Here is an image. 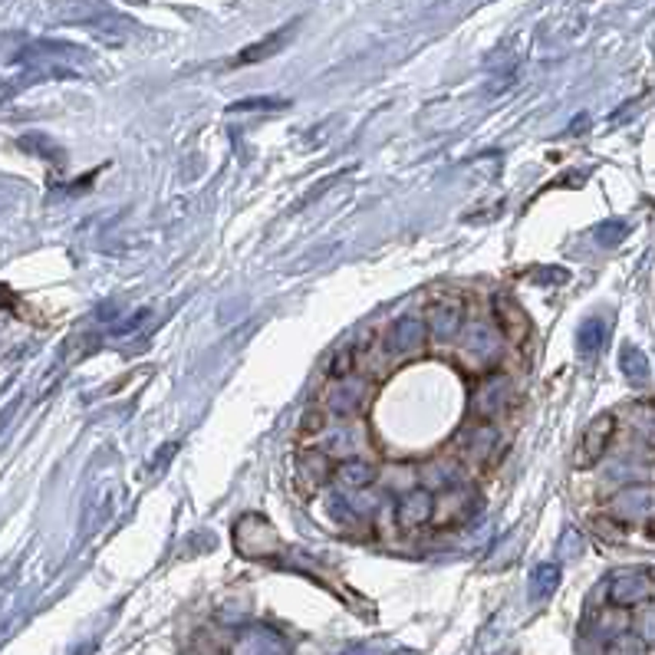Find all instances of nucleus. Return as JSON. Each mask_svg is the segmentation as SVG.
Segmentation results:
<instances>
[{"label": "nucleus", "mask_w": 655, "mask_h": 655, "mask_svg": "<svg viewBox=\"0 0 655 655\" xmlns=\"http://www.w3.org/2000/svg\"><path fill=\"white\" fill-rule=\"evenodd\" d=\"M579 349L583 353H593V349H600L603 339H606V326H603V320H587L583 323V330H579Z\"/></svg>", "instance_id": "2eb2a0df"}, {"label": "nucleus", "mask_w": 655, "mask_h": 655, "mask_svg": "<svg viewBox=\"0 0 655 655\" xmlns=\"http://www.w3.org/2000/svg\"><path fill=\"white\" fill-rule=\"evenodd\" d=\"M277 44H280V34H277V36H270V40H267V44H260V46H251V50H244V56H241V63H251V60H257V56H267Z\"/></svg>", "instance_id": "aec40b11"}, {"label": "nucleus", "mask_w": 655, "mask_h": 655, "mask_svg": "<svg viewBox=\"0 0 655 655\" xmlns=\"http://www.w3.org/2000/svg\"><path fill=\"white\" fill-rule=\"evenodd\" d=\"M323 428H326V415H323L320 409H310L307 415H303L300 432L307 435V438H313V435H323Z\"/></svg>", "instance_id": "6ab92c4d"}, {"label": "nucleus", "mask_w": 655, "mask_h": 655, "mask_svg": "<svg viewBox=\"0 0 655 655\" xmlns=\"http://www.w3.org/2000/svg\"><path fill=\"white\" fill-rule=\"evenodd\" d=\"M655 593V579L643 570H629V573H616L610 583V603L612 606H639Z\"/></svg>", "instance_id": "39448f33"}, {"label": "nucleus", "mask_w": 655, "mask_h": 655, "mask_svg": "<svg viewBox=\"0 0 655 655\" xmlns=\"http://www.w3.org/2000/svg\"><path fill=\"white\" fill-rule=\"evenodd\" d=\"M645 635H649V639H655V612H649V616H645Z\"/></svg>", "instance_id": "412c9836"}, {"label": "nucleus", "mask_w": 655, "mask_h": 655, "mask_svg": "<svg viewBox=\"0 0 655 655\" xmlns=\"http://www.w3.org/2000/svg\"><path fill=\"white\" fill-rule=\"evenodd\" d=\"M610 514L622 521H652L655 517V491L652 488H626L606 504Z\"/></svg>", "instance_id": "6e6552de"}, {"label": "nucleus", "mask_w": 655, "mask_h": 655, "mask_svg": "<svg viewBox=\"0 0 655 655\" xmlns=\"http://www.w3.org/2000/svg\"><path fill=\"white\" fill-rule=\"evenodd\" d=\"M622 369H626V372H629L633 379H645V376H649V363H645V355L639 353V349H633V346H629V349L622 353Z\"/></svg>", "instance_id": "f3484780"}, {"label": "nucleus", "mask_w": 655, "mask_h": 655, "mask_svg": "<svg viewBox=\"0 0 655 655\" xmlns=\"http://www.w3.org/2000/svg\"><path fill=\"white\" fill-rule=\"evenodd\" d=\"M554 587H556V567H550V563L537 567V573H533V583H531V596H533V600H544L547 593H554Z\"/></svg>", "instance_id": "dca6fc26"}, {"label": "nucleus", "mask_w": 655, "mask_h": 655, "mask_svg": "<svg viewBox=\"0 0 655 655\" xmlns=\"http://www.w3.org/2000/svg\"><path fill=\"white\" fill-rule=\"evenodd\" d=\"M511 402H514V389H511V382H507V376L488 372V376H481L478 386H475L471 409L478 415V422H494Z\"/></svg>", "instance_id": "f03ea898"}, {"label": "nucleus", "mask_w": 655, "mask_h": 655, "mask_svg": "<svg viewBox=\"0 0 655 655\" xmlns=\"http://www.w3.org/2000/svg\"><path fill=\"white\" fill-rule=\"evenodd\" d=\"M366 405V389L359 379H336L326 389V409L333 415H355V411Z\"/></svg>", "instance_id": "9d476101"}, {"label": "nucleus", "mask_w": 655, "mask_h": 655, "mask_svg": "<svg viewBox=\"0 0 655 655\" xmlns=\"http://www.w3.org/2000/svg\"><path fill=\"white\" fill-rule=\"evenodd\" d=\"M293 475H297V484H300L303 491H320L323 484L336 475V465L326 451L310 448V451H300V455H297V461H293Z\"/></svg>", "instance_id": "423d86ee"}, {"label": "nucleus", "mask_w": 655, "mask_h": 655, "mask_svg": "<svg viewBox=\"0 0 655 655\" xmlns=\"http://www.w3.org/2000/svg\"><path fill=\"white\" fill-rule=\"evenodd\" d=\"M425 320L419 316H402L389 326V339H386V349H395V353H415V349H422L425 343Z\"/></svg>", "instance_id": "9b49d317"}, {"label": "nucleus", "mask_w": 655, "mask_h": 655, "mask_svg": "<svg viewBox=\"0 0 655 655\" xmlns=\"http://www.w3.org/2000/svg\"><path fill=\"white\" fill-rule=\"evenodd\" d=\"M465 316H467V303L458 293H442V297H435L425 307L422 320L435 339H455L465 330Z\"/></svg>", "instance_id": "f257e3e1"}, {"label": "nucleus", "mask_w": 655, "mask_h": 655, "mask_svg": "<svg viewBox=\"0 0 655 655\" xmlns=\"http://www.w3.org/2000/svg\"><path fill=\"white\" fill-rule=\"evenodd\" d=\"M471 484L465 481H451L448 488L435 498V521L432 527H455V523L467 521V514H471Z\"/></svg>", "instance_id": "20e7f679"}, {"label": "nucleus", "mask_w": 655, "mask_h": 655, "mask_svg": "<svg viewBox=\"0 0 655 655\" xmlns=\"http://www.w3.org/2000/svg\"><path fill=\"white\" fill-rule=\"evenodd\" d=\"M399 527L402 531H419L435 521V494L428 488H415L399 500Z\"/></svg>", "instance_id": "1a4fd4ad"}, {"label": "nucleus", "mask_w": 655, "mask_h": 655, "mask_svg": "<svg viewBox=\"0 0 655 655\" xmlns=\"http://www.w3.org/2000/svg\"><path fill=\"white\" fill-rule=\"evenodd\" d=\"M612 435H616V419H612V415H600V419H593V422H589V428L583 432V438H579L577 467L596 465V461L603 458V451L610 448Z\"/></svg>", "instance_id": "0eeeda50"}, {"label": "nucleus", "mask_w": 655, "mask_h": 655, "mask_svg": "<svg viewBox=\"0 0 655 655\" xmlns=\"http://www.w3.org/2000/svg\"><path fill=\"white\" fill-rule=\"evenodd\" d=\"M494 320H498V330L511 343H521L527 330H531V320H527V313L511 300V297H494Z\"/></svg>", "instance_id": "f8f14e48"}, {"label": "nucleus", "mask_w": 655, "mask_h": 655, "mask_svg": "<svg viewBox=\"0 0 655 655\" xmlns=\"http://www.w3.org/2000/svg\"><path fill=\"white\" fill-rule=\"evenodd\" d=\"M336 475L346 481V484H353V488H363L369 481L376 478V471L366 465V461H359V458H346L343 465L336 467Z\"/></svg>", "instance_id": "4468645a"}, {"label": "nucleus", "mask_w": 655, "mask_h": 655, "mask_svg": "<svg viewBox=\"0 0 655 655\" xmlns=\"http://www.w3.org/2000/svg\"><path fill=\"white\" fill-rule=\"evenodd\" d=\"M606 655H643V643L635 635H616L606 649Z\"/></svg>", "instance_id": "a211bd4d"}, {"label": "nucleus", "mask_w": 655, "mask_h": 655, "mask_svg": "<svg viewBox=\"0 0 655 655\" xmlns=\"http://www.w3.org/2000/svg\"><path fill=\"white\" fill-rule=\"evenodd\" d=\"M234 544L244 556H264L277 550V533L270 531V523L260 514H244L234 527Z\"/></svg>", "instance_id": "7ed1b4c3"}, {"label": "nucleus", "mask_w": 655, "mask_h": 655, "mask_svg": "<svg viewBox=\"0 0 655 655\" xmlns=\"http://www.w3.org/2000/svg\"><path fill=\"white\" fill-rule=\"evenodd\" d=\"M355 366H359V349H353V346H343V349H339V353L330 359L326 376H330V382H336V379H349V376H355Z\"/></svg>", "instance_id": "ddd939ff"}]
</instances>
